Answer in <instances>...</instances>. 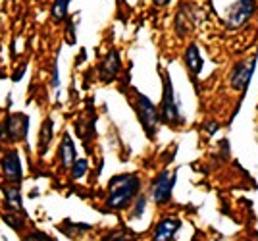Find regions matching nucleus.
Returning <instances> with one entry per match:
<instances>
[{
  "mask_svg": "<svg viewBox=\"0 0 258 241\" xmlns=\"http://www.w3.org/2000/svg\"><path fill=\"white\" fill-rule=\"evenodd\" d=\"M52 130H54V122L48 118V120L43 122V128H41V133H39V153L44 154L48 145L52 141Z\"/></svg>",
  "mask_w": 258,
  "mask_h": 241,
  "instance_id": "obj_15",
  "label": "nucleus"
},
{
  "mask_svg": "<svg viewBox=\"0 0 258 241\" xmlns=\"http://www.w3.org/2000/svg\"><path fill=\"white\" fill-rule=\"evenodd\" d=\"M70 2H72V0H54L52 10H50L52 22L62 23L66 18H68V8H70Z\"/></svg>",
  "mask_w": 258,
  "mask_h": 241,
  "instance_id": "obj_16",
  "label": "nucleus"
},
{
  "mask_svg": "<svg viewBox=\"0 0 258 241\" xmlns=\"http://www.w3.org/2000/svg\"><path fill=\"white\" fill-rule=\"evenodd\" d=\"M181 228V222L175 216H166L162 218L156 228H154V235H152V241H172L175 237V233Z\"/></svg>",
  "mask_w": 258,
  "mask_h": 241,
  "instance_id": "obj_10",
  "label": "nucleus"
},
{
  "mask_svg": "<svg viewBox=\"0 0 258 241\" xmlns=\"http://www.w3.org/2000/svg\"><path fill=\"white\" fill-rule=\"evenodd\" d=\"M141 191V179L137 174H119L110 179L106 195L108 210H123L127 208Z\"/></svg>",
  "mask_w": 258,
  "mask_h": 241,
  "instance_id": "obj_1",
  "label": "nucleus"
},
{
  "mask_svg": "<svg viewBox=\"0 0 258 241\" xmlns=\"http://www.w3.org/2000/svg\"><path fill=\"white\" fill-rule=\"evenodd\" d=\"M2 220L6 222V224H10V228H14L16 231H22L23 230V220L22 218H18V214H4L2 216Z\"/></svg>",
  "mask_w": 258,
  "mask_h": 241,
  "instance_id": "obj_19",
  "label": "nucleus"
},
{
  "mask_svg": "<svg viewBox=\"0 0 258 241\" xmlns=\"http://www.w3.org/2000/svg\"><path fill=\"white\" fill-rule=\"evenodd\" d=\"M254 12H256V2L254 0H237L235 4L231 6L229 14H227V29H233V31L241 29L254 16Z\"/></svg>",
  "mask_w": 258,
  "mask_h": 241,
  "instance_id": "obj_6",
  "label": "nucleus"
},
{
  "mask_svg": "<svg viewBox=\"0 0 258 241\" xmlns=\"http://www.w3.org/2000/svg\"><path fill=\"white\" fill-rule=\"evenodd\" d=\"M137 239V235L133 233V231L129 230H116V231H110L108 235H104V239L102 241H135Z\"/></svg>",
  "mask_w": 258,
  "mask_h": 241,
  "instance_id": "obj_17",
  "label": "nucleus"
},
{
  "mask_svg": "<svg viewBox=\"0 0 258 241\" xmlns=\"http://www.w3.org/2000/svg\"><path fill=\"white\" fill-rule=\"evenodd\" d=\"M145 205H147V199L145 197H137V205H135V210H133V218H139L145 210Z\"/></svg>",
  "mask_w": 258,
  "mask_h": 241,
  "instance_id": "obj_21",
  "label": "nucleus"
},
{
  "mask_svg": "<svg viewBox=\"0 0 258 241\" xmlns=\"http://www.w3.org/2000/svg\"><path fill=\"white\" fill-rule=\"evenodd\" d=\"M72 177L74 179H79V177H83L85 175V172H87V160L85 158H81V160H76V164L72 166Z\"/></svg>",
  "mask_w": 258,
  "mask_h": 241,
  "instance_id": "obj_18",
  "label": "nucleus"
},
{
  "mask_svg": "<svg viewBox=\"0 0 258 241\" xmlns=\"http://www.w3.org/2000/svg\"><path fill=\"white\" fill-rule=\"evenodd\" d=\"M4 201H6V207L12 208L16 214H18V212H23L22 193H20V189L16 186L4 189Z\"/></svg>",
  "mask_w": 258,
  "mask_h": 241,
  "instance_id": "obj_14",
  "label": "nucleus"
},
{
  "mask_svg": "<svg viewBox=\"0 0 258 241\" xmlns=\"http://www.w3.org/2000/svg\"><path fill=\"white\" fill-rule=\"evenodd\" d=\"M156 6H166V4H170V0H152Z\"/></svg>",
  "mask_w": 258,
  "mask_h": 241,
  "instance_id": "obj_22",
  "label": "nucleus"
},
{
  "mask_svg": "<svg viewBox=\"0 0 258 241\" xmlns=\"http://www.w3.org/2000/svg\"><path fill=\"white\" fill-rule=\"evenodd\" d=\"M254 66H256V56L250 58V60H243L233 66L231 70V77H229V83L235 91H245L250 81V77L254 74Z\"/></svg>",
  "mask_w": 258,
  "mask_h": 241,
  "instance_id": "obj_8",
  "label": "nucleus"
},
{
  "mask_svg": "<svg viewBox=\"0 0 258 241\" xmlns=\"http://www.w3.org/2000/svg\"><path fill=\"white\" fill-rule=\"evenodd\" d=\"M29 130V118L25 114H10L0 126V141H23Z\"/></svg>",
  "mask_w": 258,
  "mask_h": 241,
  "instance_id": "obj_2",
  "label": "nucleus"
},
{
  "mask_svg": "<svg viewBox=\"0 0 258 241\" xmlns=\"http://www.w3.org/2000/svg\"><path fill=\"white\" fill-rule=\"evenodd\" d=\"M119 66H121V60H119L118 50L112 48V50L104 56V60L100 62V66H98V77H100V81H104V83L114 81L119 74Z\"/></svg>",
  "mask_w": 258,
  "mask_h": 241,
  "instance_id": "obj_9",
  "label": "nucleus"
},
{
  "mask_svg": "<svg viewBox=\"0 0 258 241\" xmlns=\"http://www.w3.org/2000/svg\"><path fill=\"white\" fill-rule=\"evenodd\" d=\"M0 166H2V174L6 177V182H10V184H20L22 182V158H20V153L16 149H10V151L2 154Z\"/></svg>",
  "mask_w": 258,
  "mask_h": 241,
  "instance_id": "obj_7",
  "label": "nucleus"
},
{
  "mask_svg": "<svg viewBox=\"0 0 258 241\" xmlns=\"http://www.w3.org/2000/svg\"><path fill=\"white\" fill-rule=\"evenodd\" d=\"M137 116H139L141 126L145 128L147 135L152 139L154 133H156V128H158L160 114H158L156 106L152 104V100L145 95H141V93H137Z\"/></svg>",
  "mask_w": 258,
  "mask_h": 241,
  "instance_id": "obj_4",
  "label": "nucleus"
},
{
  "mask_svg": "<svg viewBox=\"0 0 258 241\" xmlns=\"http://www.w3.org/2000/svg\"><path fill=\"white\" fill-rule=\"evenodd\" d=\"M60 164L62 168L66 170H72V166L76 164V145L72 141V137H70V133H64V137H62V141H60Z\"/></svg>",
  "mask_w": 258,
  "mask_h": 241,
  "instance_id": "obj_12",
  "label": "nucleus"
},
{
  "mask_svg": "<svg viewBox=\"0 0 258 241\" xmlns=\"http://www.w3.org/2000/svg\"><path fill=\"white\" fill-rule=\"evenodd\" d=\"M160 118L168 126H175L181 122V114H179V104L173 95V85L170 81V76L164 74V95H162V106H160Z\"/></svg>",
  "mask_w": 258,
  "mask_h": 241,
  "instance_id": "obj_3",
  "label": "nucleus"
},
{
  "mask_svg": "<svg viewBox=\"0 0 258 241\" xmlns=\"http://www.w3.org/2000/svg\"><path fill=\"white\" fill-rule=\"evenodd\" d=\"M175 186V172L162 170L160 174L154 177L151 187V197L156 205H166L172 201V191Z\"/></svg>",
  "mask_w": 258,
  "mask_h": 241,
  "instance_id": "obj_5",
  "label": "nucleus"
},
{
  "mask_svg": "<svg viewBox=\"0 0 258 241\" xmlns=\"http://www.w3.org/2000/svg\"><path fill=\"white\" fill-rule=\"evenodd\" d=\"M185 64L189 68V72L193 76H199L201 70H203V56L199 52V46L197 44H189L187 50H185Z\"/></svg>",
  "mask_w": 258,
  "mask_h": 241,
  "instance_id": "obj_13",
  "label": "nucleus"
},
{
  "mask_svg": "<svg viewBox=\"0 0 258 241\" xmlns=\"http://www.w3.org/2000/svg\"><path fill=\"white\" fill-rule=\"evenodd\" d=\"M23 241H54L52 237H48L44 231H33L29 235H25Z\"/></svg>",
  "mask_w": 258,
  "mask_h": 241,
  "instance_id": "obj_20",
  "label": "nucleus"
},
{
  "mask_svg": "<svg viewBox=\"0 0 258 241\" xmlns=\"http://www.w3.org/2000/svg\"><path fill=\"white\" fill-rule=\"evenodd\" d=\"M193 10L189 4H181L179 10H177V16H175V33L179 37H185L193 29Z\"/></svg>",
  "mask_w": 258,
  "mask_h": 241,
  "instance_id": "obj_11",
  "label": "nucleus"
}]
</instances>
